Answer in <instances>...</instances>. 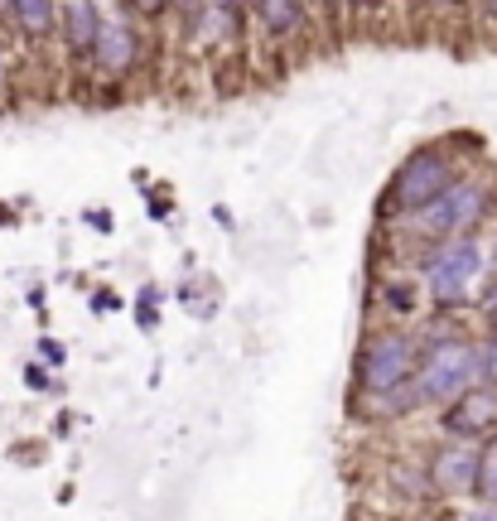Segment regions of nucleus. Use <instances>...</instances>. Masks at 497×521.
Returning a JSON list of instances; mask_svg holds the SVG:
<instances>
[{
  "label": "nucleus",
  "mask_w": 497,
  "mask_h": 521,
  "mask_svg": "<svg viewBox=\"0 0 497 521\" xmlns=\"http://www.w3.org/2000/svg\"><path fill=\"white\" fill-rule=\"evenodd\" d=\"M483 314H488V319L497 324V275H493V285L483 290Z\"/></svg>",
  "instance_id": "19"
},
{
  "label": "nucleus",
  "mask_w": 497,
  "mask_h": 521,
  "mask_svg": "<svg viewBox=\"0 0 497 521\" xmlns=\"http://www.w3.org/2000/svg\"><path fill=\"white\" fill-rule=\"evenodd\" d=\"M251 10L261 15L266 34H276V39H285V34H300L304 20H309V0H256Z\"/></svg>",
  "instance_id": "10"
},
{
  "label": "nucleus",
  "mask_w": 497,
  "mask_h": 521,
  "mask_svg": "<svg viewBox=\"0 0 497 521\" xmlns=\"http://www.w3.org/2000/svg\"><path fill=\"white\" fill-rule=\"evenodd\" d=\"M126 10H136V15H145V20H155V15H165L169 0H121Z\"/></svg>",
  "instance_id": "16"
},
{
  "label": "nucleus",
  "mask_w": 497,
  "mask_h": 521,
  "mask_svg": "<svg viewBox=\"0 0 497 521\" xmlns=\"http://www.w3.org/2000/svg\"><path fill=\"white\" fill-rule=\"evenodd\" d=\"M488 271L497 275V237H493V251H488Z\"/></svg>",
  "instance_id": "23"
},
{
  "label": "nucleus",
  "mask_w": 497,
  "mask_h": 521,
  "mask_svg": "<svg viewBox=\"0 0 497 521\" xmlns=\"http://www.w3.org/2000/svg\"><path fill=\"white\" fill-rule=\"evenodd\" d=\"M136 54H140V39L131 20H107L102 15V29H97V44H92V68L102 73V78H126L131 68H136Z\"/></svg>",
  "instance_id": "8"
},
{
  "label": "nucleus",
  "mask_w": 497,
  "mask_h": 521,
  "mask_svg": "<svg viewBox=\"0 0 497 521\" xmlns=\"http://www.w3.org/2000/svg\"><path fill=\"white\" fill-rule=\"evenodd\" d=\"M92 227L97 232H111V213H92Z\"/></svg>",
  "instance_id": "21"
},
{
  "label": "nucleus",
  "mask_w": 497,
  "mask_h": 521,
  "mask_svg": "<svg viewBox=\"0 0 497 521\" xmlns=\"http://www.w3.org/2000/svg\"><path fill=\"white\" fill-rule=\"evenodd\" d=\"M169 5H174V10H194L198 0H169Z\"/></svg>",
  "instance_id": "24"
},
{
  "label": "nucleus",
  "mask_w": 497,
  "mask_h": 521,
  "mask_svg": "<svg viewBox=\"0 0 497 521\" xmlns=\"http://www.w3.org/2000/svg\"><path fill=\"white\" fill-rule=\"evenodd\" d=\"M5 10H10V20H15V25H20V34H29V39H44V34H54L58 0H5Z\"/></svg>",
  "instance_id": "11"
},
{
  "label": "nucleus",
  "mask_w": 497,
  "mask_h": 521,
  "mask_svg": "<svg viewBox=\"0 0 497 521\" xmlns=\"http://www.w3.org/2000/svg\"><path fill=\"white\" fill-rule=\"evenodd\" d=\"M25 386H29V391H58L54 372H49L44 362H29V367H25Z\"/></svg>",
  "instance_id": "15"
},
{
  "label": "nucleus",
  "mask_w": 497,
  "mask_h": 521,
  "mask_svg": "<svg viewBox=\"0 0 497 521\" xmlns=\"http://www.w3.org/2000/svg\"><path fill=\"white\" fill-rule=\"evenodd\" d=\"M440 430L449 439H473V444L497 435V386L473 382L469 391H459L454 401H444Z\"/></svg>",
  "instance_id": "6"
},
{
  "label": "nucleus",
  "mask_w": 497,
  "mask_h": 521,
  "mask_svg": "<svg viewBox=\"0 0 497 521\" xmlns=\"http://www.w3.org/2000/svg\"><path fill=\"white\" fill-rule=\"evenodd\" d=\"M116 304H121V300H116V295H111V290H102V295H97V300H92V309H116Z\"/></svg>",
  "instance_id": "20"
},
{
  "label": "nucleus",
  "mask_w": 497,
  "mask_h": 521,
  "mask_svg": "<svg viewBox=\"0 0 497 521\" xmlns=\"http://www.w3.org/2000/svg\"><path fill=\"white\" fill-rule=\"evenodd\" d=\"M478 382L497 386V324H493V333L478 343Z\"/></svg>",
  "instance_id": "13"
},
{
  "label": "nucleus",
  "mask_w": 497,
  "mask_h": 521,
  "mask_svg": "<svg viewBox=\"0 0 497 521\" xmlns=\"http://www.w3.org/2000/svg\"><path fill=\"white\" fill-rule=\"evenodd\" d=\"M425 478H430V493L435 497H473V483H478V444L444 435V444L430 454V464H425Z\"/></svg>",
  "instance_id": "7"
},
{
  "label": "nucleus",
  "mask_w": 497,
  "mask_h": 521,
  "mask_svg": "<svg viewBox=\"0 0 497 521\" xmlns=\"http://www.w3.org/2000/svg\"><path fill=\"white\" fill-rule=\"evenodd\" d=\"M5 222H10V213H5V208H0V227H5Z\"/></svg>",
  "instance_id": "28"
},
{
  "label": "nucleus",
  "mask_w": 497,
  "mask_h": 521,
  "mask_svg": "<svg viewBox=\"0 0 497 521\" xmlns=\"http://www.w3.org/2000/svg\"><path fill=\"white\" fill-rule=\"evenodd\" d=\"M406 5H425V0H406Z\"/></svg>",
  "instance_id": "29"
},
{
  "label": "nucleus",
  "mask_w": 497,
  "mask_h": 521,
  "mask_svg": "<svg viewBox=\"0 0 497 521\" xmlns=\"http://www.w3.org/2000/svg\"><path fill=\"white\" fill-rule=\"evenodd\" d=\"M387 309H396V314H415L420 309V290L415 285H387Z\"/></svg>",
  "instance_id": "14"
},
{
  "label": "nucleus",
  "mask_w": 497,
  "mask_h": 521,
  "mask_svg": "<svg viewBox=\"0 0 497 521\" xmlns=\"http://www.w3.org/2000/svg\"><path fill=\"white\" fill-rule=\"evenodd\" d=\"M54 29H58V39H63V49H68V58L87 63L92 44H97V29H102V5L97 0H58Z\"/></svg>",
  "instance_id": "9"
},
{
  "label": "nucleus",
  "mask_w": 497,
  "mask_h": 521,
  "mask_svg": "<svg viewBox=\"0 0 497 521\" xmlns=\"http://www.w3.org/2000/svg\"><path fill=\"white\" fill-rule=\"evenodd\" d=\"M415 357H420L415 333H406V329L372 333L358 353V391L362 396H377V391H391V386L411 382Z\"/></svg>",
  "instance_id": "5"
},
{
  "label": "nucleus",
  "mask_w": 497,
  "mask_h": 521,
  "mask_svg": "<svg viewBox=\"0 0 497 521\" xmlns=\"http://www.w3.org/2000/svg\"><path fill=\"white\" fill-rule=\"evenodd\" d=\"M483 10H488V15H493V20H497V0H483Z\"/></svg>",
  "instance_id": "25"
},
{
  "label": "nucleus",
  "mask_w": 497,
  "mask_h": 521,
  "mask_svg": "<svg viewBox=\"0 0 497 521\" xmlns=\"http://www.w3.org/2000/svg\"><path fill=\"white\" fill-rule=\"evenodd\" d=\"M348 5H353V10H377L382 0H348Z\"/></svg>",
  "instance_id": "22"
},
{
  "label": "nucleus",
  "mask_w": 497,
  "mask_h": 521,
  "mask_svg": "<svg viewBox=\"0 0 497 521\" xmlns=\"http://www.w3.org/2000/svg\"><path fill=\"white\" fill-rule=\"evenodd\" d=\"M464 521H497V502H478Z\"/></svg>",
  "instance_id": "18"
},
{
  "label": "nucleus",
  "mask_w": 497,
  "mask_h": 521,
  "mask_svg": "<svg viewBox=\"0 0 497 521\" xmlns=\"http://www.w3.org/2000/svg\"><path fill=\"white\" fill-rule=\"evenodd\" d=\"M247 5H256V0H247Z\"/></svg>",
  "instance_id": "30"
},
{
  "label": "nucleus",
  "mask_w": 497,
  "mask_h": 521,
  "mask_svg": "<svg viewBox=\"0 0 497 521\" xmlns=\"http://www.w3.org/2000/svg\"><path fill=\"white\" fill-rule=\"evenodd\" d=\"M435 5H464V0H435Z\"/></svg>",
  "instance_id": "27"
},
{
  "label": "nucleus",
  "mask_w": 497,
  "mask_h": 521,
  "mask_svg": "<svg viewBox=\"0 0 497 521\" xmlns=\"http://www.w3.org/2000/svg\"><path fill=\"white\" fill-rule=\"evenodd\" d=\"M0 92H5V54H0Z\"/></svg>",
  "instance_id": "26"
},
{
  "label": "nucleus",
  "mask_w": 497,
  "mask_h": 521,
  "mask_svg": "<svg viewBox=\"0 0 497 521\" xmlns=\"http://www.w3.org/2000/svg\"><path fill=\"white\" fill-rule=\"evenodd\" d=\"M473 382H478V343H469L464 333H440L420 343V357H415L420 406H444Z\"/></svg>",
  "instance_id": "1"
},
{
  "label": "nucleus",
  "mask_w": 497,
  "mask_h": 521,
  "mask_svg": "<svg viewBox=\"0 0 497 521\" xmlns=\"http://www.w3.org/2000/svg\"><path fill=\"white\" fill-rule=\"evenodd\" d=\"M459 179V165H454V155L449 150H440V145H425V150H415V155H406L401 160V169L391 174V213H415V208H425L430 198H440L449 184Z\"/></svg>",
  "instance_id": "4"
},
{
  "label": "nucleus",
  "mask_w": 497,
  "mask_h": 521,
  "mask_svg": "<svg viewBox=\"0 0 497 521\" xmlns=\"http://www.w3.org/2000/svg\"><path fill=\"white\" fill-rule=\"evenodd\" d=\"M478 502H497V435H488V444H478V483H473Z\"/></svg>",
  "instance_id": "12"
},
{
  "label": "nucleus",
  "mask_w": 497,
  "mask_h": 521,
  "mask_svg": "<svg viewBox=\"0 0 497 521\" xmlns=\"http://www.w3.org/2000/svg\"><path fill=\"white\" fill-rule=\"evenodd\" d=\"M420 271H425V290H430L435 309H459V304L469 300L473 280L488 271V247L473 232L449 237V242H440V247L430 251V261Z\"/></svg>",
  "instance_id": "3"
},
{
  "label": "nucleus",
  "mask_w": 497,
  "mask_h": 521,
  "mask_svg": "<svg viewBox=\"0 0 497 521\" xmlns=\"http://www.w3.org/2000/svg\"><path fill=\"white\" fill-rule=\"evenodd\" d=\"M488 203H493V193H488V179H478V174H459L440 198H430L425 208H415L406 213V232L415 237H425V242H449V237H464L473 232L478 222L488 218Z\"/></svg>",
  "instance_id": "2"
},
{
  "label": "nucleus",
  "mask_w": 497,
  "mask_h": 521,
  "mask_svg": "<svg viewBox=\"0 0 497 521\" xmlns=\"http://www.w3.org/2000/svg\"><path fill=\"white\" fill-rule=\"evenodd\" d=\"M39 357H44L49 367H63V362H68V353H63V343H54V338H39Z\"/></svg>",
  "instance_id": "17"
}]
</instances>
